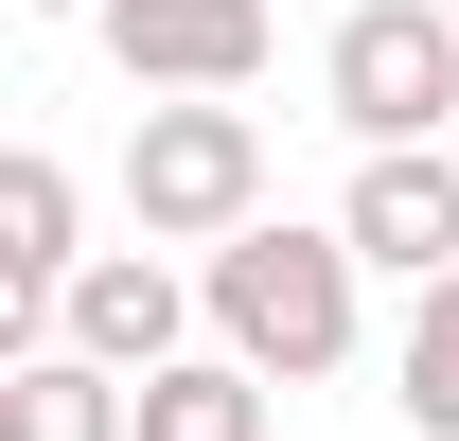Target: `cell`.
<instances>
[{
	"label": "cell",
	"mask_w": 459,
	"mask_h": 441,
	"mask_svg": "<svg viewBox=\"0 0 459 441\" xmlns=\"http://www.w3.org/2000/svg\"><path fill=\"white\" fill-rule=\"evenodd\" d=\"M442 18H459V0H442Z\"/></svg>",
	"instance_id": "7c38bea8"
},
{
	"label": "cell",
	"mask_w": 459,
	"mask_h": 441,
	"mask_svg": "<svg viewBox=\"0 0 459 441\" xmlns=\"http://www.w3.org/2000/svg\"><path fill=\"white\" fill-rule=\"evenodd\" d=\"M71 229H89L71 160H54V142H18V160H0V300H18L36 335H54V300L89 282V247H71ZM36 335H18V353H36Z\"/></svg>",
	"instance_id": "52a82bcc"
},
{
	"label": "cell",
	"mask_w": 459,
	"mask_h": 441,
	"mask_svg": "<svg viewBox=\"0 0 459 441\" xmlns=\"http://www.w3.org/2000/svg\"><path fill=\"white\" fill-rule=\"evenodd\" d=\"M124 229L142 247H247L265 229V124L247 107H142L124 124Z\"/></svg>",
	"instance_id": "7a4b0ae2"
},
{
	"label": "cell",
	"mask_w": 459,
	"mask_h": 441,
	"mask_svg": "<svg viewBox=\"0 0 459 441\" xmlns=\"http://www.w3.org/2000/svg\"><path fill=\"white\" fill-rule=\"evenodd\" d=\"M142 441H265V371H230V353H177L142 388Z\"/></svg>",
	"instance_id": "9c48e42d"
},
{
	"label": "cell",
	"mask_w": 459,
	"mask_h": 441,
	"mask_svg": "<svg viewBox=\"0 0 459 441\" xmlns=\"http://www.w3.org/2000/svg\"><path fill=\"white\" fill-rule=\"evenodd\" d=\"M195 300H212V353L265 388H336L353 371V318H371V265H353V229H247V247H212L195 265Z\"/></svg>",
	"instance_id": "6da1fadb"
},
{
	"label": "cell",
	"mask_w": 459,
	"mask_h": 441,
	"mask_svg": "<svg viewBox=\"0 0 459 441\" xmlns=\"http://www.w3.org/2000/svg\"><path fill=\"white\" fill-rule=\"evenodd\" d=\"M318 89H336L353 160H424V142H459V18L442 0H353Z\"/></svg>",
	"instance_id": "3957f363"
},
{
	"label": "cell",
	"mask_w": 459,
	"mask_h": 441,
	"mask_svg": "<svg viewBox=\"0 0 459 441\" xmlns=\"http://www.w3.org/2000/svg\"><path fill=\"white\" fill-rule=\"evenodd\" d=\"M336 229H353V265L371 282H459V142H424V160H353V195H336Z\"/></svg>",
	"instance_id": "8992f818"
},
{
	"label": "cell",
	"mask_w": 459,
	"mask_h": 441,
	"mask_svg": "<svg viewBox=\"0 0 459 441\" xmlns=\"http://www.w3.org/2000/svg\"><path fill=\"white\" fill-rule=\"evenodd\" d=\"M107 54L142 107H230L265 71V0H107Z\"/></svg>",
	"instance_id": "5b68a950"
},
{
	"label": "cell",
	"mask_w": 459,
	"mask_h": 441,
	"mask_svg": "<svg viewBox=\"0 0 459 441\" xmlns=\"http://www.w3.org/2000/svg\"><path fill=\"white\" fill-rule=\"evenodd\" d=\"M389 406L424 441H459V282H424V300H406V335H389Z\"/></svg>",
	"instance_id": "30bf717a"
},
{
	"label": "cell",
	"mask_w": 459,
	"mask_h": 441,
	"mask_svg": "<svg viewBox=\"0 0 459 441\" xmlns=\"http://www.w3.org/2000/svg\"><path fill=\"white\" fill-rule=\"evenodd\" d=\"M0 441H142V388L89 353H0Z\"/></svg>",
	"instance_id": "ba28073f"
},
{
	"label": "cell",
	"mask_w": 459,
	"mask_h": 441,
	"mask_svg": "<svg viewBox=\"0 0 459 441\" xmlns=\"http://www.w3.org/2000/svg\"><path fill=\"white\" fill-rule=\"evenodd\" d=\"M36 18H89V36H107V0H36Z\"/></svg>",
	"instance_id": "8fae6325"
},
{
	"label": "cell",
	"mask_w": 459,
	"mask_h": 441,
	"mask_svg": "<svg viewBox=\"0 0 459 441\" xmlns=\"http://www.w3.org/2000/svg\"><path fill=\"white\" fill-rule=\"evenodd\" d=\"M195 318H212V300H195V265H160V247H89V282L54 300V335H36V353H89V371L160 388Z\"/></svg>",
	"instance_id": "277c9868"
}]
</instances>
